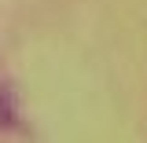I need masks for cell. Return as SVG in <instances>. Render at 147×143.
I'll use <instances>...</instances> for the list:
<instances>
[{
  "label": "cell",
  "mask_w": 147,
  "mask_h": 143,
  "mask_svg": "<svg viewBox=\"0 0 147 143\" xmlns=\"http://www.w3.org/2000/svg\"><path fill=\"white\" fill-rule=\"evenodd\" d=\"M18 125V99L11 85H0V128H15Z\"/></svg>",
  "instance_id": "1"
}]
</instances>
